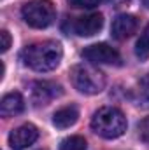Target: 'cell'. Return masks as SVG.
<instances>
[{"label": "cell", "instance_id": "7", "mask_svg": "<svg viewBox=\"0 0 149 150\" xmlns=\"http://www.w3.org/2000/svg\"><path fill=\"white\" fill-rule=\"evenodd\" d=\"M62 86L54 84V82H47V80H42V82H35L32 86V103L35 107H46L49 105L54 98L62 96Z\"/></svg>", "mask_w": 149, "mask_h": 150}, {"label": "cell", "instance_id": "8", "mask_svg": "<svg viewBox=\"0 0 149 150\" xmlns=\"http://www.w3.org/2000/svg\"><path fill=\"white\" fill-rule=\"evenodd\" d=\"M39 138V129L34 124H23L11 131L9 134V145L12 150H23L34 145Z\"/></svg>", "mask_w": 149, "mask_h": 150}, {"label": "cell", "instance_id": "10", "mask_svg": "<svg viewBox=\"0 0 149 150\" xmlns=\"http://www.w3.org/2000/svg\"><path fill=\"white\" fill-rule=\"evenodd\" d=\"M25 110V98L19 93H9L0 101V113L2 117H14Z\"/></svg>", "mask_w": 149, "mask_h": 150}, {"label": "cell", "instance_id": "14", "mask_svg": "<svg viewBox=\"0 0 149 150\" xmlns=\"http://www.w3.org/2000/svg\"><path fill=\"white\" fill-rule=\"evenodd\" d=\"M139 105L149 107V74L139 82Z\"/></svg>", "mask_w": 149, "mask_h": 150}, {"label": "cell", "instance_id": "5", "mask_svg": "<svg viewBox=\"0 0 149 150\" xmlns=\"http://www.w3.org/2000/svg\"><path fill=\"white\" fill-rule=\"evenodd\" d=\"M82 58L91 65H119L121 56L109 44H93L82 51Z\"/></svg>", "mask_w": 149, "mask_h": 150}, {"label": "cell", "instance_id": "12", "mask_svg": "<svg viewBox=\"0 0 149 150\" xmlns=\"http://www.w3.org/2000/svg\"><path fill=\"white\" fill-rule=\"evenodd\" d=\"M135 54L140 61H146L149 58V25L142 30L140 37L137 40V45H135Z\"/></svg>", "mask_w": 149, "mask_h": 150}, {"label": "cell", "instance_id": "1", "mask_svg": "<svg viewBox=\"0 0 149 150\" xmlns=\"http://www.w3.org/2000/svg\"><path fill=\"white\" fill-rule=\"evenodd\" d=\"M63 58L62 44L56 40H44L30 44L21 52V61L25 67L35 72H51L54 70Z\"/></svg>", "mask_w": 149, "mask_h": 150}, {"label": "cell", "instance_id": "18", "mask_svg": "<svg viewBox=\"0 0 149 150\" xmlns=\"http://www.w3.org/2000/svg\"><path fill=\"white\" fill-rule=\"evenodd\" d=\"M142 2H144V5H146V7L149 9V0H142Z\"/></svg>", "mask_w": 149, "mask_h": 150}, {"label": "cell", "instance_id": "6", "mask_svg": "<svg viewBox=\"0 0 149 150\" xmlns=\"http://www.w3.org/2000/svg\"><path fill=\"white\" fill-rule=\"evenodd\" d=\"M104 26V16L100 12H90L72 21V32L79 37H93Z\"/></svg>", "mask_w": 149, "mask_h": 150}, {"label": "cell", "instance_id": "11", "mask_svg": "<svg viewBox=\"0 0 149 150\" xmlns=\"http://www.w3.org/2000/svg\"><path fill=\"white\" fill-rule=\"evenodd\" d=\"M79 119V110L75 105H69V107H63L60 110H56L53 115V124L58 127V129H67L70 126H74Z\"/></svg>", "mask_w": 149, "mask_h": 150}, {"label": "cell", "instance_id": "13", "mask_svg": "<svg viewBox=\"0 0 149 150\" xmlns=\"http://www.w3.org/2000/svg\"><path fill=\"white\" fill-rule=\"evenodd\" d=\"M86 140L82 136H69L60 143V150H86Z\"/></svg>", "mask_w": 149, "mask_h": 150}, {"label": "cell", "instance_id": "16", "mask_svg": "<svg viewBox=\"0 0 149 150\" xmlns=\"http://www.w3.org/2000/svg\"><path fill=\"white\" fill-rule=\"evenodd\" d=\"M11 47V35L7 30H2L0 32V51L2 52H7Z\"/></svg>", "mask_w": 149, "mask_h": 150}, {"label": "cell", "instance_id": "17", "mask_svg": "<svg viewBox=\"0 0 149 150\" xmlns=\"http://www.w3.org/2000/svg\"><path fill=\"white\" fill-rule=\"evenodd\" d=\"M112 2H114L116 7H125V5H130L132 4V0H112Z\"/></svg>", "mask_w": 149, "mask_h": 150}, {"label": "cell", "instance_id": "2", "mask_svg": "<svg viewBox=\"0 0 149 150\" xmlns=\"http://www.w3.org/2000/svg\"><path fill=\"white\" fill-rule=\"evenodd\" d=\"M126 126L125 113L116 107H104L93 113L91 119V129L105 140H114L125 134Z\"/></svg>", "mask_w": 149, "mask_h": 150}, {"label": "cell", "instance_id": "4", "mask_svg": "<svg viewBox=\"0 0 149 150\" xmlns=\"http://www.w3.org/2000/svg\"><path fill=\"white\" fill-rule=\"evenodd\" d=\"M21 16L28 26L40 30V28H47L49 25H53L56 18V11H54L53 2L49 0H30L23 5Z\"/></svg>", "mask_w": 149, "mask_h": 150}, {"label": "cell", "instance_id": "3", "mask_svg": "<svg viewBox=\"0 0 149 150\" xmlns=\"http://www.w3.org/2000/svg\"><path fill=\"white\" fill-rule=\"evenodd\" d=\"M70 82L82 94H98L105 87V75L91 63H79L70 68Z\"/></svg>", "mask_w": 149, "mask_h": 150}, {"label": "cell", "instance_id": "15", "mask_svg": "<svg viewBox=\"0 0 149 150\" xmlns=\"http://www.w3.org/2000/svg\"><path fill=\"white\" fill-rule=\"evenodd\" d=\"M75 9H95L102 4V0H69Z\"/></svg>", "mask_w": 149, "mask_h": 150}, {"label": "cell", "instance_id": "9", "mask_svg": "<svg viewBox=\"0 0 149 150\" xmlns=\"http://www.w3.org/2000/svg\"><path fill=\"white\" fill-rule=\"evenodd\" d=\"M137 26H139V21H137L135 16H132V14H119L112 21L111 35L116 40H126L128 37H132L135 33Z\"/></svg>", "mask_w": 149, "mask_h": 150}]
</instances>
